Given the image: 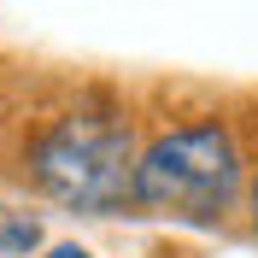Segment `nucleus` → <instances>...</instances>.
Wrapping results in <instances>:
<instances>
[{
    "instance_id": "nucleus-5",
    "label": "nucleus",
    "mask_w": 258,
    "mask_h": 258,
    "mask_svg": "<svg viewBox=\"0 0 258 258\" xmlns=\"http://www.w3.org/2000/svg\"><path fill=\"white\" fill-rule=\"evenodd\" d=\"M252 217H258V170H252Z\"/></svg>"
},
{
    "instance_id": "nucleus-1",
    "label": "nucleus",
    "mask_w": 258,
    "mask_h": 258,
    "mask_svg": "<svg viewBox=\"0 0 258 258\" xmlns=\"http://www.w3.org/2000/svg\"><path fill=\"white\" fill-rule=\"evenodd\" d=\"M241 188H246L241 141L217 117L164 129L159 141L135 153V206L176 217V223H200V229L223 223L241 206Z\"/></svg>"
},
{
    "instance_id": "nucleus-4",
    "label": "nucleus",
    "mask_w": 258,
    "mask_h": 258,
    "mask_svg": "<svg viewBox=\"0 0 258 258\" xmlns=\"http://www.w3.org/2000/svg\"><path fill=\"white\" fill-rule=\"evenodd\" d=\"M47 258H94V252H88V246H77V241H64V246H53Z\"/></svg>"
},
{
    "instance_id": "nucleus-2",
    "label": "nucleus",
    "mask_w": 258,
    "mask_h": 258,
    "mask_svg": "<svg viewBox=\"0 0 258 258\" xmlns=\"http://www.w3.org/2000/svg\"><path fill=\"white\" fill-rule=\"evenodd\" d=\"M24 159H30V182L71 211L106 217L135 200V135L123 117L71 112L41 129Z\"/></svg>"
},
{
    "instance_id": "nucleus-3",
    "label": "nucleus",
    "mask_w": 258,
    "mask_h": 258,
    "mask_svg": "<svg viewBox=\"0 0 258 258\" xmlns=\"http://www.w3.org/2000/svg\"><path fill=\"white\" fill-rule=\"evenodd\" d=\"M30 246H41L35 223H0V252H30Z\"/></svg>"
}]
</instances>
